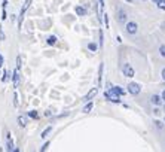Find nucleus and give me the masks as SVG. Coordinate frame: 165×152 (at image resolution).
<instances>
[{
  "label": "nucleus",
  "instance_id": "obj_1",
  "mask_svg": "<svg viewBox=\"0 0 165 152\" xmlns=\"http://www.w3.org/2000/svg\"><path fill=\"white\" fill-rule=\"evenodd\" d=\"M104 98L109 100V101H112V103H121V96H118V94H115V93H112L110 90L104 93Z\"/></svg>",
  "mask_w": 165,
  "mask_h": 152
},
{
  "label": "nucleus",
  "instance_id": "obj_2",
  "mask_svg": "<svg viewBox=\"0 0 165 152\" xmlns=\"http://www.w3.org/2000/svg\"><path fill=\"white\" fill-rule=\"evenodd\" d=\"M128 93L130 94H132V96H137V94H140V91H141V86L138 85L137 82H131V84H128Z\"/></svg>",
  "mask_w": 165,
  "mask_h": 152
},
{
  "label": "nucleus",
  "instance_id": "obj_3",
  "mask_svg": "<svg viewBox=\"0 0 165 152\" xmlns=\"http://www.w3.org/2000/svg\"><path fill=\"white\" fill-rule=\"evenodd\" d=\"M31 2H33V0H25L24 6L21 8V12H19V20H18V27H21V24H22V18H24V14H25V10H27V9L30 8Z\"/></svg>",
  "mask_w": 165,
  "mask_h": 152
},
{
  "label": "nucleus",
  "instance_id": "obj_4",
  "mask_svg": "<svg viewBox=\"0 0 165 152\" xmlns=\"http://www.w3.org/2000/svg\"><path fill=\"white\" fill-rule=\"evenodd\" d=\"M122 72H123V75L126 76V78H132L134 76V69L130 64H123L122 66Z\"/></svg>",
  "mask_w": 165,
  "mask_h": 152
},
{
  "label": "nucleus",
  "instance_id": "obj_5",
  "mask_svg": "<svg viewBox=\"0 0 165 152\" xmlns=\"http://www.w3.org/2000/svg\"><path fill=\"white\" fill-rule=\"evenodd\" d=\"M97 94H98V88H92V90H91L89 93H88V94L83 97V101H91V100H92Z\"/></svg>",
  "mask_w": 165,
  "mask_h": 152
},
{
  "label": "nucleus",
  "instance_id": "obj_6",
  "mask_svg": "<svg viewBox=\"0 0 165 152\" xmlns=\"http://www.w3.org/2000/svg\"><path fill=\"white\" fill-rule=\"evenodd\" d=\"M137 24L135 22H128L126 24V33H130V34H135L137 33Z\"/></svg>",
  "mask_w": 165,
  "mask_h": 152
},
{
  "label": "nucleus",
  "instance_id": "obj_7",
  "mask_svg": "<svg viewBox=\"0 0 165 152\" xmlns=\"http://www.w3.org/2000/svg\"><path fill=\"white\" fill-rule=\"evenodd\" d=\"M116 21H119V22H125V21H126V14H125V10H122V9L118 10V14H116Z\"/></svg>",
  "mask_w": 165,
  "mask_h": 152
},
{
  "label": "nucleus",
  "instance_id": "obj_8",
  "mask_svg": "<svg viewBox=\"0 0 165 152\" xmlns=\"http://www.w3.org/2000/svg\"><path fill=\"white\" fill-rule=\"evenodd\" d=\"M12 81H14V86H15V88L19 85V72H18V69L14 72V76H12Z\"/></svg>",
  "mask_w": 165,
  "mask_h": 152
},
{
  "label": "nucleus",
  "instance_id": "obj_9",
  "mask_svg": "<svg viewBox=\"0 0 165 152\" xmlns=\"http://www.w3.org/2000/svg\"><path fill=\"white\" fill-rule=\"evenodd\" d=\"M110 91H112V93H115V94H118V96H121V97L125 94V91L122 90L121 86H110Z\"/></svg>",
  "mask_w": 165,
  "mask_h": 152
},
{
  "label": "nucleus",
  "instance_id": "obj_10",
  "mask_svg": "<svg viewBox=\"0 0 165 152\" xmlns=\"http://www.w3.org/2000/svg\"><path fill=\"white\" fill-rule=\"evenodd\" d=\"M92 107H94V103H92V101H88V103H86V106L83 107V113H89L91 110H92Z\"/></svg>",
  "mask_w": 165,
  "mask_h": 152
},
{
  "label": "nucleus",
  "instance_id": "obj_11",
  "mask_svg": "<svg viewBox=\"0 0 165 152\" xmlns=\"http://www.w3.org/2000/svg\"><path fill=\"white\" fill-rule=\"evenodd\" d=\"M76 14L79 17H83V15H86V9L82 8V6H76Z\"/></svg>",
  "mask_w": 165,
  "mask_h": 152
},
{
  "label": "nucleus",
  "instance_id": "obj_12",
  "mask_svg": "<svg viewBox=\"0 0 165 152\" xmlns=\"http://www.w3.org/2000/svg\"><path fill=\"white\" fill-rule=\"evenodd\" d=\"M152 103L156 105V106L162 105V97H159V96H153V97H152Z\"/></svg>",
  "mask_w": 165,
  "mask_h": 152
},
{
  "label": "nucleus",
  "instance_id": "obj_13",
  "mask_svg": "<svg viewBox=\"0 0 165 152\" xmlns=\"http://www.w3.org/2000/svg\"><path fill=\"white\" fill-rule=\"evenodd\" d=\"M51 131H52V127H48V128H45V130L42 131L40 137H42V139H46V137H48V134H49Z\"/></svg>",
  "mask_w": 165,
  "mask_h": 152
},
{
  "label": "nucleus",
  "instance_id": "obj_14",
  "mask_svg": "<svg viewBox=\"0 0 165 152\" xmlns=\"http://www.w3.org/2000/svg\"><path fill=\"white\" fill-rule=\"evenodd\" d=\"M46 43L48 45H55L57 43V37L55 36H49L48 39H46Z\"/></svg>",
  "mask_w": 165,
  "mask_h": 152
},
{
  "label": "nucleus",
  "instance_id": "obj_15",
  "mask_svg": "<svg viewBox=\"0 0 165 152\" xmlns=\"http://www.w3.org/2000/svg\"><path fill=\"white\" fill-rule=\"evenodd\" d=\"M18 124L21 127H25V125H27V118H25V116H18Z\"/></svg>",
  "mask_w": 165,
  "mask_h": 152
},
{
  "label": "nucleus",
  "instance_id": "obj_16",
  "mask_svg": "<svg viewBox=\"0 0 165 152\" xmlns=\"http://www.w3.org/2000/svg\"><path fill=\"white\" fill-rule=\"evenodd\" d=\"M9 79H10V72L5 70V73H3V78H2V82H8Z\"/></svg>",
  "mask_w": 165,
  "mask_h": 152
},
{
  "label": "nucleus",
  "instance_id": "obj_17",
  "mask_svg": "<svg viewBox=\"0 0 165 152\" xmlns=\"http://www.w3.org/2000/svg\"><path fill=\"white\" fill-rule=\"evenodd\" d=\"M28 116H30V118H34V119H37V118H39V113H37L36 110H30V112H28Z\"/></svg>",
  "mask_w": 165,
  "mask_h": 152
},
{
  "label": "nucleus",
  "instance_id": "obj_18",
  "mask_svg": "<svg viewBox=\"0 0 165 152\" xmlns=\"http://www.w3.org/2000/svg\"><path fill=\"white\" fill-rule=\"evenodd\" d=\"M101 79H103V64H100V72H98V82L101 84Z\"/></svg>",
  "mask_w": 165,
  "mask_h": 152
},
{
  "label": "nucleus",
  "instance_id": "obj_19",
  "mask_svg": "<svg viewBox=\"0 0 165 152\" xmlns=\"http://www.w3.org/2000/svg\"><path fill=\"white\" fill-rule=\"evenodd\" d=\"M156 5H158V8H159V9L165 10V0H159V2H158Z\"/></svg>",
  "mask_w": 165,
  "mask_h": 152
},
{
  "label": "nucleus",
  "instance_id": "obj_20",
  "mask_svg": "<svg viewBox=\"0 0 165 152\" xmlns=\"http://www.w3.org/2000/svg\"><path fill=\"white\" fill-rule=\"evenodd\" d=\"M88 49H89V51H94V52H95V51H97V45H95V43H89V45H88Z\"/></svg>",
  "mask_w": 165,
  "mask_h": 152
},
{
  "label": "nucleus",
  "instance_id": "obj_21",
  "mask_svg": "<svg viewBox=\"0 0 165 152\" xmlns=\"http://www.w3.org/2000/svg\"><path fill=\"white\" fill-rule=\"evenodd\" d=\"M159 52H161L162 57H165V45H161L159 46Z\"/></svg>",
  "mask_w": 165,
  "mask_h": 152
},
{
  "label": "nucleus",
  "instance_id": "obj_22",
  "mask_svg": "<svg viewBox=\"0 0 165 152\" xmlns=\"http://www.w3.org/2000/svg\"><path fill=\"white\" fill-rule=\"evenodd\" d=\"M0 40H5V33H3L2 25H0Z\"/></svg>",
  "mask_w": 165,
  "mask_h": 152
},
{
  "label": "nucleus",
  "instance_id": "obj_23",
  "mask_svg": "<svg viewBox=\"0 0 165 152\" xmlns=\"http://www.w3.org/2000/svg\"><path fill=\"white\" fill-rule=\"evenodd\" d=\"M6 18H8V14H6V9H5V8H3V10H2V20H3V21H5V20H6Z\"/></svg>",
  "mask_w": 165,
  "mask_h": 152
},
{
  "label": "nucleus",
  "instance_id": "obj_24",
  "mask_svg": "<svg viewBox=\"0 0 165 152\" xmlns=\"http://www.w3.org/2000/svg\"><path fill=\"white\" fill-rule=\"evenodd\" d=\"M100 46H103V30H100Z\"/></svg>",
  "mask_w": 165,
  "mask_h": 152
},
{
  "label": "nucleus",
  "instance_id": "obj_25",
  "mask_svg": "<svg viewBox=\"0 0 165 152\" xmlns=\"http://www.w3.org/2000/svg\"><path fill=\"white\" fill-rule=\"evenodd\" d=\"M19 67H21V57H17V69L19 70Z\"/></svg>",
  "mask_w": 165,
  "mask_h": 152
},
{
  "label": "nucleus",
  "instance_id": "obj_26",
  "mask_svg": "<svg viewBox=\"0 0 165 152\" xmlns=\"http://www.w3.org/2000/svg\"><path fill=\"white\" fill-rule=\"evenodd\" d=\"M48 146H49V142H46V143L40 148V151H42V152H43V151H46V149H48Z\"/></svg>",
  "mask_w": 165,
  "mask_h": 152
},
{
  "label": "nucleus",
  "instance_id": "obj_27",
  "mask_svg": "<svg viewBox=\"0 0 165 152\" xmlns=\"http://www.w3.org/2000/svg\"><path fill=\"white\" fill-rule=\"evenodd\" d=\"M14 98H15V100H14V105L17 106V105H18V94H17V93L14 94Z\"/></svg>",
  "mask_w": 165,
  "mask_h": 152
},
{
  "label": "nucleus",
  "instance_id": "obj_28",
  "mask_svg": "<svg viewBox=\"0 0 165 152\" xmlns=\"http://www.w3.org/2000/svg\"><path fill=\"white\" fill-rule=\"evenodd\" d=\"M3 63H5V60H3V55H2V54H0V69H2V67H3Z\"/></svg>",
  "mask_w": 165,
  "mask_h": 152
},
{
  "label": "nucleus",
  "instance_id": "obj_29",
  "mask_svg": "<svg viewBox=\"0 0 165 152\" xmlns=\"http://www.w3.org/2000/svg\"><path fill=\"white\" fill-rule=\"evenodd\" d=\"M155 124H156V127H158V128H162V122H159V121H156Z\"/></svg>",
  "mask_w": 165,
  "mask_h": 152
},
{
  "label": "nucleus",
  "instance_id": "obj_30",
  "mask_svg": "<svg viewBox=\"0 0 165 152\" xmlns=\"http://www.w3.org/2000/svg\"><path fill=\"white\" fill-rule=\"evenodd\" d=\"M162 78H164V79H165V69H164V70H162Z\"/></svg>",
  "mask_w": 165,
  "mask_h": 152
},
{
  "label": "nucleus",
  "instance_id": "obj_31",
  "mask_svg": "<svg viewBox=\"0 0 165 152\" xmlns=\"http://www.w3.org/2000/svg\"><path fill=\"white\" fill-rule=\"evenodd\" d=\"M161 97H162V100H165V91L162 93V96H161Z\"/></svg>",
  "mask_w": 165,
  "mask_h": 152
},
{
  "label": "nucleus",
  "instance_id": "obj_32",
  "mask_svg": "<svg viewBox=\"0 0 165 152\" xmlns=\"http://www.w3.org/2000/svg\"><path fill=\"white\" fill-rule=\"evenodd\" d=\"M152 2H155V3H158V2H159V0H152Z\"/></svg>",
  "mask_w": 165,
  "mask_h": 152
},
{
  "label": "nucleus",
  "instance_id": "obj_33",
  "mask_svg": "<svg viewBox=\"0 0 165 152\" xmlns=\"http://www.w3.org/2000/svg\"><path fill=\"white\" fill-rule=\"evenodd\" d=\"M126 2H134V0H126Z\"/></svg>",
  "mask_w": 165,
  "mask_h": 152
}]
</instances>
